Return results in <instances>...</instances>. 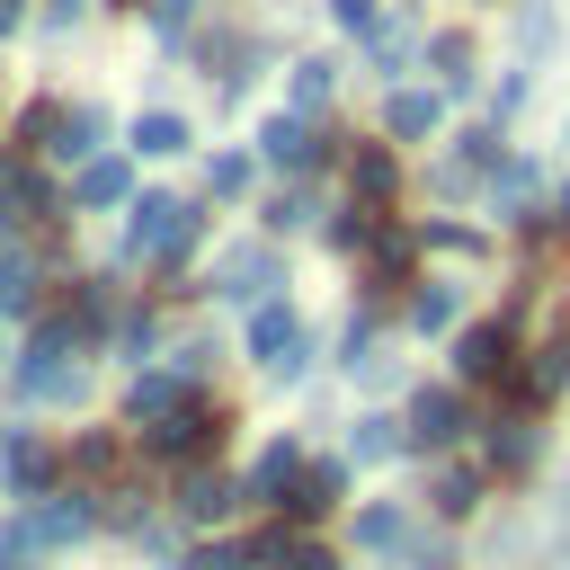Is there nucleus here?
Masks as SVG:
<instances>
[{
    "label": "nucleus",
    "mask_w": 570,
    "mask_h": 570,
    "mask_svg": "<svg viewBox=\"0 0 570 570\" xmlns=\"http://www.w3.org/2000/svg\"><path fill=\"white\" fill-rule=\"evenodd\" d=\"M125 249H134V258H178V249H196V205H178V196H142L134 223H125Z\"/></svg>",
    "instance_id": "obj_1"
},
{
    "label": "nucleus",
    "mask_w": 570,
    "mask_h": 570,
    "mask_svg": "<svg viewBox=\"0 0 570 570\" xmlns=\"http://www.w3.org/2000/svg\"><path fill=\"white\" fill-rule=\"evenodd\" d=\"M249 356H258L276 383H294V374L312 365V338H303V321H294L285 303H258V312H249Z\"/></svg>",
    "instance_id": "obj_2"
},
{
    "label": "nucleus",
    "mask_w": 570,
    "mask_h": 570,
    "mask_svg": "<svg viewBox=\"0 0 570 570\" xmlns=\"http://www.w3.org/2000/svg\"><path fill=\"white\" fill-rule=\"evenodd\" d=\"M223 410H169L160 428H151V454H169V463H187V454H214L223 445Z\"/></svg>",
    "instance_id": "obj_3"
},
{
    "label": "nucleus",
    "mask_w": 570,
    "mask_h": 570,
    "mask_svg": "<svg viewBox=\"0 0 570 570\" xmlns=\"http://www.w3.org/2000/svg\"><path fill=\"white\" fill-rule=\"evenodd\" d=\"M454 365H463L472 383H490V374H508V365H517V338H508V321H481V330H463V347H454Z\"/></svg>",
    "instance_id": "obj_4"
},
{
    "label": "nucleus",
    "mask_w": 570,
    "mask_h": 570,
    "mask_svg": "<svg viewBox=\"0 0 570 570\" xmlns=\"http://www.w3.org/2000/svg\"><path fill=\"white\" fill-rule=\"evenodd\" d=\"M454 436H463V401H454V392H419V401H410V445L436 454V445H454Z\"/></svg>",
    "instance_id": "obj_5"
},
{
    "label": "nucleus",
    "mask_w": 570,
    "mask_h": 570,
    "mask_svg": "<svg viewBox=\"0 0 570 570\" xmlns=\"http://www.w3.org/2000/svg\"><path fill=\"white\" fill-rule=\"evenodd\" d=\"M258 151H267L276 169H312V151H321V142H312V125H303V116H267V125H258Z\"/></svg>",
    "instance_id": "obj_6"
},
{
    "label": "nucleus",
    "mask_w": 570,
    "mask_h": 570,
    "mask_svg": "<svg viewBox=\"0 0 570 570\" xmlns=\"http://www.w3.org/2000/svg\"><path fill=\"white\" fill-rule=\"evenodd\" d=\"M27 525H36V543H62V534H89V525H98V508H89L80 490H53V499H45Z\"/></svg>",
    "instance_id": "obj_7"
},
{
    "label": "nucleus",
    "mask_w": 570,
    "mask_h": 570,
    "mask_svg": "<svg viewBox=\"0 0 570 570\" xmlns=\"http://www.w3.org/2000/svg\"><path fill=\"white\" fill-rule=\"evenodd\" d=\"M267 285H276V258H267V249H240V258H223V294H232V303H258Z\"/></svg>",
    "instance_id": "obj_8"
},
{
    "label": "nucleus",
    "mask_w": 570,
    "mask_h": 570,
    "mask_svg": "<svg viewBox=\"0 0 570 570\" xmlns=\"http://www.w3.org/2000/svg\"><path fill=\"white\" fill-rule=\"evenodd\" d=\"M178 410V374H134V392H125V419L142 428V419H169Z\"/></svg>",
    "instance_id": "obj_9"
},
{
    "label": "nucleus",
    "mask_w": 570,
    "mask_h": 570,
    "mask_svg": "<svg viewBox=\"0 0 570 570\" xmlns=\"http://www.w3.org/2000/svg\"><path fill=\"white\" fill-rule=\"evenodd\" d=\"M383 125H392L401 142H419V134H436V98H428V89H401V98L383 107Z\"/></svg>",
    "instance_id": "obj_10"
},
{
    "label": "nucleus",
    "mask_w": 570,
    "mask_h": 570,
    "mask_svg": "<svg viewBox=\"0 0 570 570\" xmlns=\"http://www.w3.org/2000/svg\"><path fill=\"white\" fill-rule=\"evenodd\" d=\"M401 445H410V436H401L392 419H356V428H347V454H356V463H392Z\"/></svg>",
    "instance_id": "obj_11"
},
{
    "label": "nucleus",
    "mask_w": 570,
    "mask_h": 570,
    "mask_svg": "<svg viewBox=\"0 0 570 570\" xmlns=\"http://www.w3.org/2000/svg\"><path fill=\"white\" fill-rule=\"evenodd\" d=\"M294 463H303V445H294V436H276V445L258 454V472H249V499H276V490L294 481Z\"/></svg>",
    "instance_id": "obj_12"
},
{
    "label": "nucleus",
    "mask_w": 570,
    "mask_h": 570,
    "mask_svg": "<svg viewBox=\"0 0 570 570\" xmlns=\"http://www.w3.org/2000/svg\"><path fill=\"white\" fill-rule=\"evenodd\" d=\"M240 499H249V490H232V481H214V472H196V481H187V499H178V508H187V517H205V525H214V517H232V508H240Z\"/></svg>",
    "instance_id": "obj_13"
},
{
    "label": "nucleus",
    "mask_w": 570,
    "mask_h": 570,
    "mask_svg": "<svg viewBox=\"0 0 570 570\" xmlns=\"http://www.w3.org/2000/svg\"><path fill=\"white\" fill-rule=\"evenodd\" d=\"M134 151H142V160H169V151H187V125H178V116H142V125H134Z\"/></svg>",
    "instance_id": "obj_14"
},
{
    "label": "nucleus",
    "mask_w": 570,
    "mask_h": 570,
    "mask_svg": "<svg viewBox=\"0 0 570 570\" xmlns=\"http://www.w3.org/2000/svg\"><path fill=\"white\" fill-rule=\"evenodd\" d=\"M490 463H508V472L534 463V419H499V428H490Z\"/></svg>",
    "instance_id": "obj_15"
},
{
    "label": "nucleus",
    "mask_w": 570,
    "mask_h": 570,
    "mask_svg": "<svg viewBox=\"0 0 570 570\" xmlns=\"http://www.w3.org/2000/svg\"><path fill=\"white\" fill-rule=\"evenodd\" d=\"M561 383H570V338H552V347L534 356V374H525V401H552Z\"/></svg>",
    "instance_id": "obj_16"
},
{
    "label": "nucleus",
    "mask_w": 570,
    "mask_h": 570,
    "mask_svg": "<svg viewBox=\"0 0 570 570\" xmlns=\"http://www.w3.org/2000/svg\"><path fill=\"white\" fill-rule=\"evenodd\" d=\"M347 178H356V196H365V205H383V196H392V151H356V169H347Z\"/></svg>",
    "instance_id": "obj_17"
},
{
    "label": "nucleus",
    "mask_w": 570,
    "mask_h": 570,
    "mask_svg": "<svg viewBox=\"0 0 570 570\" xmlns=\"http://www.w3.org/2000/svg\"><path fill=\"white\" fill-rule=\"evenodd\" d=\"M125 196V160H89L80 169V205H116Z\"/></svg>",
    "instance_id": "obj_18"
},
{
    "label": "nucleus",
    "mask_w": 570,
    "mask_h": 570,
    "mask_svg": "<svg viewBox=\"0 0 570 570\" xmlns=\"http://www.w3.org/2000/svg\"><path fill=\"white\" fill-rule=\"evenodd\" d=\"M0 454H9V472H18V490H45V445H27V436H0Z\"/></svg>",
    "instance_id": "obj_19"
},
{
    "label": "nucleus",
    "mask_w": 570,
    "mask_h": 570,
    "mask_svg": "<svg viewBox=\"0 0 570 570\" xmlns=\"http://www.w3.org/2000/svg\"><path fill=\"white\" fill-rule=\"evenodd\" d=\"M428 53H436V71H445V80H454V89H463V80H472V36H454V27H445V36H436V45H428Z\"/></svg>",
    "instance_id": "obj_20"
},
{
    "label": "nucleus",
    "mask_w": 570,
    "mask_h": 570,
    "mask_svg": "<svg viewBox=\"0 0 570 570\" xmlns=\"http://www.w3.org/2000/svg\"><path fill=\"white\" fill-rule=\"evenodd\" d=\"M410 321H419V330H445V321H454V285H419Z\"/></svg>",
    "instance_id": "obj_21"
},
{
    "label": "nucleus",
    "mask_w": 570,
    "mask_h": 570,
    "mask_svg": "<svg viewBox=\"0 0 570 570\" xmlns=\"http://www.w3.org/2000/svg\"><path fill=\"white\" fill-rule=\"evenodd\" d=\"M436 508H445V517H472V508H481V481H472V472H445V481H436Z\"/></svg>",
    "instance_id": "obj_22"
},
{
    "label": "nucleus",
    "mask_w": 570,
    "mask_h": 570,
    "mask_svg": "<svg viewBox=\"0 0 570 570\" xmlns=\"http://www.w3.org/2000/svg\"><path fill=\"white\" fill-rule=\"evenodd\" d=\"M89 134H98V116H89V107H71V116L53 125V151L71 160V151H89Z\"/></svg>",
    "instance_id": "obj_23"
},
{
    "label": "nucleus",
    "mask_w": 570,
    "mask_h": 570,
    "mask_svg": "<svg viewBox=\"0 0 570 570\" xmlns=\"http://www.w3.org/2000/svg\"><path fill=\"white\" fill-rule=\"evenodd\" d=\"M36 303V276H27V258H9L0 267V312H27Z\"/></svg>",
    "instance_id": "obj_24"
},
{
    "label": "nucleus",
    "mask_w": 570,
    "mask_h": 570,
    "mask_svg": "<svg viewBox=\"0 0 570 570\" xmlns=\"http://www.w3.org/2000/svg\"><path fill=\"white\" fill-rule=\"evenodd\" d=\"M330 98V62H294V107H321Z\"/></svg>",
    "instance_id": "obj_25"
},
{
    "label": "nucleus",
    "mask_w": 570,
    "mask_h": 570,
    "mask_svg": "<svg viewBox=\"0 0 570 570\" xmlns=\"http://www.w3.org/2000/svg\"><path fill=\"white\" fill-rule=\"evenodd\" d=\"M356 543H401V508H365L356 517Z\"/></svg>",
    "instance_id": "obj_26"
},
{
    "label": "nucleus",
    "mask_w": 570,
    "mask_h": 570,
    "mask_svg": "<svg viewBox=\"0 0 570 570\" xmlns=\"http://www.w3.org/2000/svg\"><path fill=\"white\" fill-rule=\"evenodd\" d=\"M267 552H276V561H285V570H330V552H321V543H285V534H276V543H267Z\"/></svg>",
    "instance_id": "obj_27"
},
{
    "label": "nucleus",
    "mask_w": 570,
    "mask_h": 570,
    "mask_svg": "<svg viewBox=\"0 0 570 570\" xmlns=\"http://www.w3.org/2000/svg\"><path fill=\"white\" fill-rule=\"evenodd\" d=\"M240 187H249V160L223 151V160H214V196H240Z\"/></svg>",
    "instance_id": "obj_28"
},
{
    "label": "nucleus",
    "mask_w": 570,
    "mask_h": 570,
    "mask_svg": "<svg viewBox=\"0 0 570 570\" xmlns=\"http://www.w3.org/2000/svg\"><path fill=\"white\" fill-rule=\"evenodd\" d=\"M374 267H383V276H401V267H410V240H401V232H383V240H374Z\"/></svg>",
    "instance_id": "obj_29"
},
{
    "label": "nucleus",
    "mask_w": 570,
    "mask_h": 570,
    "mask_svg": "<svg viewBox=\"0 0 570 570\" xmlns=\"http://www.w3.org/2000/svg\"><path fill=\"white\" fill-rule=\"evenodd\" d=\"M9 205H27V178H18V169H9V160H0V232H9V223H18V214H9Z\"/></svg>",
    "instance_id": "obj_30"
},
{
    "label": "nucleus",
    "mask_w": 570,
    "mask_h": 570,
    "mask_svg": "<svg viewBox=\"0 0 570 570\" xmlns=\"http://www.w3.org/2000/svg\"><path fill=\"white\" fill-rule=\"evenodd\" d=\"M330 18H338V27H356V36H365V27H374V0H330Z\"/></svg>",
    "instance_id": "obj_31"
},
{
    "label": "nucleus",
    "mask_w": 570,
    "mask_h": 570,
    "mask_svg": "<svg viewBox=\"0 0 570 570\" xmlns=\"http://www.w3.org/2000/svg\"><path fill=\"white\" fill-rule=\"evenodd\" d=\"M187 570H240V552H232V543H214V552H196Z\"/></svg>",
    "instance_id": "obj_32"
},
{
    "label": "nucleus",
    "mask_w": 570,
    "mask_h": 570,
    "mask_svg": "<svg viewBox=\"0 0 570 570\" xmlns=\"http://www.w3.org/2000/svg\"><path fill=\"white\" fill-rule=\"evenodd\" d=\"M151 18H160V27L178 36V27H187V0H151Z\"/></svg>",
    "instance_id": "obj_33"
},
{
    "label": "nucleus",
    "mask_w": 570,
    "mask_h": 570,
    "mask_svg": "<svg viewBox=\"0 0 570 570\" xmlns=\"http://www.w3.org/2000/svg\"><path fill=\"white\" fill-rule=\"evenodd\" d=\"M18 18H27V9H18V0H0V36H9V27H18Z\"/></svg>",
    "instance_id": "obj_34"
},
{
    "label": "nucleus",
    "mask_w": 570,
    "mask_h": 570,
    "mask_svg": "<svg viewBox=\"0 0 570 570\" xmlns=\"http://www.w3.org/2000/svg\"><path fill=\"white\" fill-rule=\"evenodd\" d=\"M552 223H561V232H570V187H561V205H552Z\"/></svg>",
    "instance_id": "obj_35"
},
{
    "label": "nucleus",
    "mask_w": 570,
    "mask_h": 570,
    "mask_svg": "<svg viewBox=\"0 0 570 570\" xmlns=\"http://www.w3.org/2000/svg\"><path fill=\"white\" fill-rule=\"evenodd\" d=\"M0 356H9V347H0Z\"/></svg>",
    "instance_id": "obj_36"
}]
</instances>
